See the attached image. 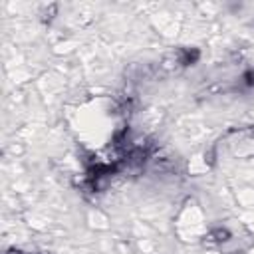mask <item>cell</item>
I'll use <instances>...</instances> for the list:
<instances>
[{"instance_id": "obj_1", "label": "cell", "mask_w": 254, "mask_h": 254, "mask_svg": "<svg viewBox=\"0 0 254 254\" xmlns=\"http://www.w3.org/2000/svg\"><path fill=\"white\" fill-rule=\"evenodd\" d=\"M244 87H252L254 85V69H248L242 73V81H240Z\"/></svg>"}]
</instances>
